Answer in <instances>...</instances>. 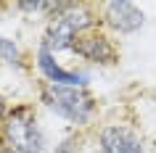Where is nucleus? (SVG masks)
<instances>
[{"label": "nucleus", "instance_id": "1", "mask_svg": "<svg viewBox=\"0 0 156 153\" xmlns=\"http://www.w3.org/2000/svg\"><path fill=\"white\" fill-rule=\"evenodd\" d=\"M50 21H48V32H45V45L53 53L56 50H72L77 37L85 32H90L95 24V16L85 5H66L58 3L50 8Z\"/></svg>", "mask_w": 156, "mask_h": 153}, {"label": "nucleus", "instance_id": "2", "mask_svg": "<svg viewBox=\"0 0 156 153\" xmlns=\"http://www.w3.org/2000/svg\"><path fill=\"white\" fill-rule=\"evenodd\" d=\"M42 103L53 113L72 124H87L95 113V100L85 87H64V85H45L42 87Z\"/></svg>", "mask_w": 156, "mask_h": 153}, {"label": "nucleus", "instance_id": "3", "mask_svg": "<svg viewBox=\"0 0 156 153\" xmlns=\"http://www.w3.org/2000/svg\"><path fill=\"white\" fill-rule=\"evenodd\" d=\"M3 137H5L3 153H45V135L34 119L32 108L27 106L16 108L5 119Z\"/></svg>", "mask_w": 156, "mask_h": 153}, {"label": "nucleus", "instance_id": "4", "mask_svg": "<svg viewBox=\"0 0 156 153\" xmlns=\"http://www.w3.org/2000/svg\"><path fill=\"white\" fill-rule=\"evenodd\" d=\"M37 69L45 74V79L48 85H64V87H85L90 77L82 71H72V69H64V66L56 61V53L40 42V48H37Z\"/></svg>", "mask_w": 156, "mask_h": 153}, {"label": "nucleus", "instance_id": "5", "mask_svg": "<svg viewBox=\"0 0 156 153\" xmlns=\"http://www.w3.org/2000/svg\"><path fill=\"white\" fill-rule=\"evenodd\" d=\"M72 50L77 53V56H82L85 61H90V64H101V66H111V64H116V58H119L114 42L108 40L106 34L95 32V29L80 34Z\"/></svg>", "mask_w": 156, "mask_h": 153}, {"label": "nucleus", "instance_id": "6", "mask_svg": "<svg viewBox=\"0 0 156 153\" xmlns=\"http://www.w3.org/2000/svg\"><path fill=\"white\" fill-rule=\"evenodd\" d=\"M103 19L106 24L119 34H132L138 32L140 26L146 24V13L135 5V3H127V0H114V3H106L103 8Z\"/></svg>", "mask_w": 156, "mask_h": 153}, {"label": "nucleus", "instance_id": "7", "mask_svg": "<svg viewBox=\"0 0 156 153\" xmlns=\"http://www.w3.org/2000/svg\"><path fill=\"white\" fill-rule=\"evenodd\" d=\"M101 153H146V145L132 129L111 124L101 129Z\"/></svg>", "mask_w": 156, "mask_h": 153}, {"label": "nucleus", "instance_id": "8", "mask_svg": "<svg viewBox=\"0 0 156 153\" xmlns=\"http://www.w3.org/2000/svg\"><path fill=\"white\" fill-rule=\"evenodd\" d=\"M0 61L8 64V66H13V69H21V66H24L21 48H19L11 37H3V34H0Z\"/></svg>", "mask_w": 156, "mask_h": 153}, {"label": "nucleus", "instance_id": "9", "mask_svg": "<svg viewBox=\"0 0 156 153\" xmlns=\"http://www.w3.org/2000/svg\"><path fill=\"white\" fill-rule=\"evenodd\" d=\"M56 153H77V137H66L56 145Z\"/></svg>", "mask_w": 156, "mask_h": 153}, {"label": "nucleus", "instance_id": "10", "mask_svg": "<svg viewBox=\"0 0 156 153\" xmlns=\"http://www.w3.org/2000/svg\"><path fill=\"white\" fill-rule=\"evenodd\" d=\"M3 116H5V98L0 95V119H3Z\"/></svg>", "mask_w": 156, "mask_h": 153}]
</instances>
